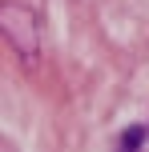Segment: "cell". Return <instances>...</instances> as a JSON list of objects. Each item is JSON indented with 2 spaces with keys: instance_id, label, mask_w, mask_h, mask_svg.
I'll list each match as a JSON object with an SVG mask.
<instances>
[{
  "instance_id": "obj_1",
  "label": "cell",
  "mask_w": 149,
  "mask_h": 152,
  "mask_svg": "<svg viewBox=\"0 0 149 152\" xmlns=\"http://www.w3.org/2000/svg\"><path fill=\"white\" fill-rule=\"evenodd\" d=\"M145 136H149V128H145V124H133V128H125V132H121V152H141Z\"/></svg>"
}]
</instances>
